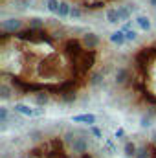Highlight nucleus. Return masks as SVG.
I'll use <instances>...</instances> for the list:
<instances>
[{
  "instance_id": "nucleus-15",
  "label": "nucleus",
  "mask_w": 156,
  "mask_h": 158,
  "mask_svg": "<svg viewBox=\"0 0 156 158\" xmlns=\"http://www.w3.org/2000/svg\"><path fill=\"white\" fill-rule=\"evenodd\" d=\"M74 121H83V123L94 125V123H96V116H94V114H79V116L74 118Z\"/></svg>"
},
{
  "instance_id": "nucleus-16",
  "label": "nucleus",
  "mask_w": 156,
  "mask_h": 158,
  "mask_svg": "<svg viewBox=\"0 0 156 158\" xmlns=\"http://www.w3.org/2000/svg\"><path fill=\"white\" fill-rule=\"evenodd\" d=\"M125 37H127V42H134V40H138V31L130 28L125 31Z\"/></svg>"
},
{
  "instance_id": "nucleus-12",
  "label": "nucleus",
  "mask_w": 156,
  "mask_h": 158,
  "mask_svg": "<svg viewBox=\"0 0 156 158\" xmlns=\"http://www.w3.org/2000/svg\"><path fill=\"white\" fill-rule=\"evenodd\" d=\"M105 19H107L109 24H117V22H121V20H119V15H117V7H109V9L105 11Z\"/></svg>"
},
{
  "instance_id": "nucleus-14",
  "label": "nucleus",
  "mask_w": 156,
  "mask_h": 158,
  "mask_svg": "<svg viewBox=\"0 0 156 158\" xmlns=\"http://www.w3.org/2000/svg\"><path fill=\"white\" fill-rule=\"evenodd\" d=\"M83 17H84L83 6H74V7H72V13H70V20H81Z\"/></svg>"
},
{
  "instance_id": "nucleus-10",
  "label": "nucleus",
  "mask_w": 156,
  "mask_h": 158,
  "mask_svg": "<svg viewBox=\"0 0 156 158\" xmlns=\"http://www.w3.org/2000/svg\"><path fill=\"white\" fill-rule=\"evenodd\" d=\"M109 40L114 44V46H117V48H121L125 42H127V37H125V31L123 30H116V31H112L110 35H109Z\"/></svg>"
},
{
  "instance_id": "nucleus-9",
  "label": "nucleus",
  "mask_w": 156,
  "mask_h": 158,
  "mask_svg": "<svg viewBox=\"0 0 156 158\" xmlns=\"http://www.w3.org/2000/svg\"><path fill=\"white\" fill-rule=\"evenodd\" d=\"M134 24H136L142 31H151V30H153V22H151V19H149L147 15H138L136 20H134Z\"/></svg>"
},
{
  "instance_id": "nucleus-5",
  "label": "nucleus",
  "mask_w": 156,
  "mask_h": 158,
  "mask_svg": "<svg viewBox=\"0 0 156 158\" xmlns=\"http://www.w3.org/2000/svg\"><path fill=\"white\" fill-rule=\"evenodd\" d=\"M26 28V19H20V17H11V19H4L0 22V30L2 33H9V35H15L18 33L20 30Z\"/></svg>"
},
{
  "instance_id": "nucleus-13",
  "label": "nucleus",
  "mask_w": 156,
  "mask_h": 158,
  "mask_svg": "<svg viewBox=\"0 0 156 158\" xmlns=\"http://www.w3.org/2000/svg\"><path fill=\"white\" fill-rule=\"evenodd\" d=\"M44 6H46V9H48L51 15H57V13H59L61 0H44Z\"/></svg>"
},
{
  "instance_id": "nucleus-8",
  "label": "nucleus",
  "mask_w": 156,
  "mask_h": 158,
  "mask_svg": "<svg viewBox=\"0 0 156 158\" xmlns=\"http://www.w3.org/2000/svg\"><path fill=\"white\" fill-rule=\"evenodd\" d=\"M50 22L46 20V19H42V17H30V19H26V26L28 28H31V30H42V28H46Z\"/></svg>"
},
{
  "instance_id": "nucleus-2",
  "label": "nucleus",
  "mask_w": 156,
  "mask_h": 158,
  "mask_svg": "<svg viewBox=\"0 0 156 158\" xmlns=\"http://www.w3.org/2000/svg\"><path fill=\"white\" fill-rule=\"evenodd\" d=\"M116 85L127 92L136 107L143 109V116L156 114V40L142 46L129 63L114 74Z\"/></svg>"
},
{
  "instance_id": "nucleus-3",
  "label": "nucleus",
  "mask_w": 156,
  "mask_h": 158,
  "mask_svg": "<svg viewBox=\"0 0 156 158\" xmlns=\"http://www.w3.org/2000/svg\"><path fill=\"white\" fill-rule=\"evenodd\" d=\"M18 158H105L84 131H35Z\"/></svg>"
},
{
  "instance_id": "nucleus-7",
  "label": "nucleus",
  "mask_w": 156,
  "mask_h": 158,
  "mask_svg": "<svg viewBox=\"0 0 156 158\" xmlns=\"http://www.w3.org/2000/svg\"><path fill=\"white\" fill-rule=\"evenodd\" d=\"M72 7H74V4H72L70 0H61V6H59V13H57V17H59L61 20H66V19H70Z\"/></svg>"
},
{
  "instance_id": "nucleus-4",
  "label": "nucleus",
  "mask_w": 156,
  "mask_h": 158,
  "mask_svg": "<svg viewBox=\"0 0 156 158\" xmlns=\"http://www.w3.org/2000/svg\"><path fill=\"white\" fill-rule=\"evenodd\" d=\"M125 151H127L129 158H156V132L138 143L127 142Z\"/></svg>"
},
{
  "instance_id": "nucleus-6",
  "label": "nucleus",
  "mask_w": 156,
  "mask_h": 158,
  "mask_svg": "<svg viewBox=\"0 0 156 158\" xmlns=\"http://www.w3.org/2000/svg\"><path fill=\"white\" fill-rule=\"evenodd\" d=\"M81 40H83V44H84L86 48H90V50H101V44H103L101 37H99L97 33H94V31H84V33L81 35Z\"/></svg>"
},
{
  "instance_id": "nucleus-11",
  "label": "nucleus",
  "mask_w": 156,
  "mask_h": 158,
  "mask_svg": "<svg viewBox=\"0 0 156 158\" xmlns=\"http://www.w3.org/2000/svg\"><path fill=\"white\" fill-rule=\"evenodd\" d=\"M116 7H117L119 20H121V22H129L130 17H132V7H130V6H116Z\"/></svg>"
},
{
  "instance_id": "nucleus-1",
  "label": "nucleus",
  "mask_w": 156,
  "mask_h": 158,
  "mask_svg": "<svg viewBox=\"0 0 156 158\" xmlns=\"http://www.w3.org/2000/svg\"><path fill=\"white\" fill-rule=\"evenodd\" d=\"M88 30L59 33L50 24L42 30L24 28L15 35L2 33L0 74L15 96L31 99L46 94L51 101L76 103L86 88H96L101 50H90L81 35Z\"/></svg>"
},
{
  "instance_id": "nucleus-17",
  "label": "nucleus",
  "mask_w": 156,
  "mask_h": 158,
  "mask_svg": "<svg viewBox=\"0 0 156 158\" xmlns=\"http://www.w3.org/2000/svg\"><path fill=\"white\" fill-rule=\"evenodd\" d=\"M147 2H149V6H151L153 9H156V0H147Z\"/></svg>"
}]
</instances>
